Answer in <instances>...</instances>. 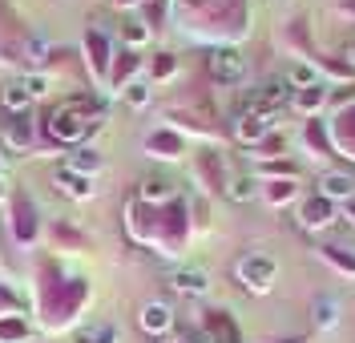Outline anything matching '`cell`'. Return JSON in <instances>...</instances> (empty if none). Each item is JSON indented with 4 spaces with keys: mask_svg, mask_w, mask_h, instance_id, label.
Masks as SVG:
<instances>
[{
    "mask_svg": "<svg viewBox=\"0 0 355 343\" xmlns=\"http://www.w3.org/2000/svg\"><path fill=\"white\" fill-rule=\"evenodd\" d=\"M230 198H234V202H250V198H254V182H250V178H234V182H230Z\"/></svg>",
    "mask_w": 355,
    "mask_h": 343,
    "instance_id": "cell-12",
    "label": "cell"
},
{
    "mask_svg": "<svg viewBox=\"0 0 355 343\" xmlns=\"http://www.w3.org/2000/svg\"><path fill=\"white\" fill-rule=\"evenodd\" d=\"M347 57H352V65H355V41H352V45H347Z\"/></svg>",
    "mask_w": 355,
    "mask_h": 343,
    "instance_id": "cell-21",
    "label": "cell"
},
{
    "mask_svg": "<svg viewBox=\"0 0 355 343\" xmlns=\"http://www.w3.org/2000/svg\"><path fill=\"white\" fill-rule=\"evenodd\" d=\"M146 194H150V198H166V194H170V182H166V178H146Z\"/></svg>",
    "mask_w": 355,
    "mask_h": 343,
    "instance_id": "cell-17",
    "label": "cell"
},
{
    "mask_svg": "<svg viewBox=\"0 0 355 343\" xmlns=\"http://www.w3.org/2000/svg\"><path fill=\"white\" fill-rule=\"evenodd\" d=\"M125 37H130L133 45H137V41H146V28H137V24H130V28H125Z\"/></svg>",
    "mask_w": 355,
    "mask_h": 343,
    "instance_id": "cell-20",
    "label": "cell"
},
{
    "mask_svg": "<svg viewBox=\"0 0 355 343\" xmlns=\"http://www.w3.org/2000/svg\"><path fill=\"white\" fill-rule=\"evenodd\" d=\"M57 186H61L65 194H73V198H89V182L77 170H57Z\"/></svg>",
    "mask_w": 355,
    "mask_h": 343,
    "instance_id": "cell-7",
    "label": "cell"
},
{
    "mask_svg": "<svg viewBox=\"0 0 355 343\" xmlns=\"http://www.w3.org/2000/svg\"><path fill=\"white\" fill-rule=\"evenodd\" d=\"M239 279H243L250 291H266L270 279H275V258H263V254H250L239 263Z\"/></svg>",
    "mask_w": 355,
    "mask_h": 343,
    "instance_id": "cell-3",
    "label": "cell"
},
{
    "mask_svg": "<svg viewBox=\"0 0 355 343\" xmlns=\"http://www.w3.org/2000/svg\"><path fill=\"white\" fill-rule=\"evenodd\" d=\"M101 166V158L93 154V150H81V158H77V170H97Z\"/></svg>",
    "mask_w": 355,
    "mask_h": 343,
    "instance_id": "cell-18",
    "label": "cell"
},
{
    "mask_svg": "<svg viewBox=\"0 0 355 343\" xmlns=\"http://www.w3.org/2000/svg\"><path fill=\"white\" fill-rule=\"evenodd\" d=\"M77 343H113V327H89L77 335Z\"/></svg>",
    "mask_w": 355,
    "mask_h": 343,
    "instance_id": "cell-13",
    "label": "cell"
},
{
    "mask_svg": "<svg viewBox=\"0 0 355 343\" xmlns=\"http://www.w3.org/2000/svg\"><path fill=\"white\" fill-rule=\"evenodd\" d=\"M246 73V61L239 49H218V53H210V77L222 81V85H234V81H243Z\"/></svg>",
    "mask_w": 355,
    "mask_h": 343,
    "instance_id": "cell-2",
    "label": "cell"
},
{
    "mask_svg": "<svg viewBox=\"0 0 355 343\" xmlns=\"http://www.w3.org/2000/svg\"><path fill=\"white\" fill-rule=\"evenodd\" d=\"M24 61H28V65H44V61H49V41H44V37H28V41H24Z\"/></svg>",
    "mask_w": 355,
    "mask_h": 343,
    "instance_id": "cell-9",
    "label": "cell"
},
{
    "mask_svg": "<svg viewBox=\"0 0 355 343\" xmlns=\"http://www.w3.org/2000/svg\"><path fill=\"white\" fill-rule=\"evenodd\" d=\"M174 291H182V295H202L206 291V274L202 271H174Z\"/></svg>",
    "mask_w": 355,
    "mask_h": 343,
    "instance_id": "cell-6",
    "label": "cell"
},
{
    "mask_svg": "<svg viewBox=\"0 0 355 343\" xmlns=\"http://www.w3.org/2000/svg\"><path fill=\"white\" fill-rule=\"evenodd\" d=\"M121 4H130V0H121Z\"/></svg>",
    "mask_w": 355,
    "mask_h": 343,
    "instance_id": "cell-23",
    "label": "cell"
},
{
    "mask_svg": "<svg viewBox=\"0 0 355 343\" xmlns=\"http://www.w3.org/2000/svg\"><path fill=\"white\" fill-rule=\"evenodd\" d=\"M28 134H33V130H28V117H17V125L8 130V137H12V146H24V141H28Z\"/></svg>",
    "mask_w": 355,
    "mask_h": 343,
    "instance_id": "cell-16",
    "label": "cell"
},
{
    "mask_svg": "<svg viewBox=\"0 0 355 343\" xmlns=\"http://www.w3.org/2000/svg\"><path fill=\"white\" fill-rule=\"evenodd\" d=\"M170 323H174V315H170V307H166V303H150V307L141 311V327H146V331H154V335L170 331Z\"/></svg>",
    "mask_w": 355,
    "mask_h": 343,
    "instance_id": "cell-4",
    "label": "cell"
},
{
    "mask_svg": "<svg viewBox=\"0 0 355 343\" xmlns=\"http://www.w3.org/2000/svg\"><path fill=\"white\" fill-rule=\"evenodd\" d=\"M0 101H4V109H28V89H24V81H8L4 93H0Z\"/></svg>",
    "mask_w": 355,
    "mask_h": 343,
    "instance_id": "cell-8",
    "label": "cell"
},
{
    "mask_svg": "<svg viewBox=\"0 0 355 343\" xmlns=\"http://www.w3.org/2000/svg\"><path fill=\"white\" fill-rule=\"evenodd\" d=\"M319 190H323V198H352V194H355V182L347 178V174H323Z\"/></svg>",
    "mask_w": 355,
    "mask_h": 343,
    "instance_id": "cell-5",
    "label": "cell"
},
{
    "mask_svg": "<svg viewBox=\"0 0 355 343\" xmlns=\"http://www.w3.org/2000/svg\"><path fill=\"white\" fill-rule=\"evenodd\" d=\"M295 85H315V69L311 65H291V73H287Z\"/></svg>",
    "mask_w": 355,
    "mask_h": 343,
    "instance_id": "cell-15",
    "label": "cell"
},
{
    "mask_svg": "<svg viewBox=\"0 0 355 343\" xmlns=\"http://www.w3.org/2000/svg\"><path fill=\"white\" fill-rule=\"evenodd\" d=\"M323 222H331V202H311L307 206V227H323Z\"/></svg>",
    "mask_w": 355,
    "mask_h": 343,
    "instance_id": "cell-11",
    "label": "cell"
},
{
    "mask_svg": "<svg viewBox=\"0 0 355 343\" xmlns=\"http://www.w3.org/2000/svg\"><path fill=\"white\" fill-rule=\"evenodd\" d=\"M315 323H319V327H335V303L331 299H327V303H323V299L315 303Z\"/></svg>",
    "mask_w": 355,
    "mask_h": 343,
    "instance_id": "cell-14",
    "label": "cell"
},
{
    "mask_svg": "<svg viewBox=\"0 0 355 343\" xmlns=\"http://www.w3.org/2000/svg\"><path fill=\"white\" fill-rule=\"evenodd\" d=\"M266 134V117L263 114H246L243 125H239V137H246V141H254V137Z\"/></svg>",
    "mask_w": 355,
    "mask_h": 343,
    "instance_id": "cell-10",
    "label": "cell"
},
{
    "mask_svg": "<svg viewBox=\"0 0 355 343\" xmlns=\"http://www.w3.org/2000/svg\"><path fill=\"white\" fill-rule=\"evenodd\" d=\"M352 222H355V206H352Z\"/></svg>",
    "mask_w": 355,
    "mask_h": 343,
    "instance_id": "cell-22",
    "label": "cell"
},
{
    "mask_svg": "<svg viewBox=\"0 0 355 343\" xmlns=\"http://www.w3.org/2000/svg\"><path fill=\"white\" fill-rule=\"evenodd\" d=\"M125 97H130L133 105H141V101H146V85H130V93H125Z\"/></svg>",
    "mask_w": 355,
    "mask_h": 343,
    "instance_id": "cell-19",
    "label": "cell"
},
{
    "mask_svg": "<svg viewBox=\"0 0 355 343\" xmlns=\"http://www.w3.org/2000/svg\"><path fill=\"white\" fill-rule=\"evenodd\" d=\"M85 130H89V117H85V105H77V101H69V105L49 114V134L57 141H77Z\"/></svg>",
    "mask_w": 355,
    "mask_h": 343,
    "instance_id": "cell-1",
    "label": "cell"
}]
</instances>
